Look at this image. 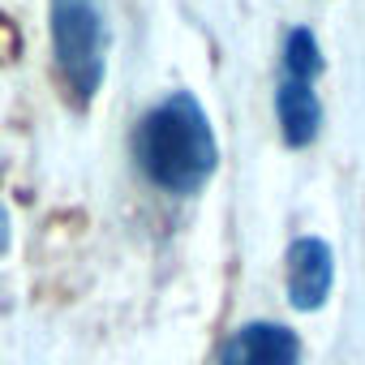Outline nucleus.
<instances>
[{
    "label": "nucleus",
    "mask_w": 365,
    "mask_h": 365,
    "mask_svg": "<svg viewBox=\"0 0 365 365\" xmlns=\"http://www.w3.org/2000/svg\"><path fill=\"white\" fill-rule=\"evenodd\" d=\"M133 159L155 190L172 198L198 194L220 168L215 129L202 103L190 91H172L163 103H155L133 133Z\"/></svg>",
    "instance_id": "obj_1"
},
{
    "label": "nucleus",
    "mask_w": 365,
    "mask_h": 365,
    "mask_svg": "<svg viewBox=\"0 0 365 365\" xmlns=\"http://www.w3.org/2000/svg\"><path fill=\"white\" fill-rule=\"evenodd\" d=\"M52 52L78 103H91L108 65L103 0H52Z\"/></svg>",
    "instance_id": "obj_2"
},
{
    "label": "nucleus",
    "mask_w": 365,
    "mask_h": 365,
    "mask_svg": "<svg viewBox=\"0 0 365 365\" xmlns=\"http://www.w3.org/2000/svg\"><path fill=\"white\" fill-rule=\"evenodd\" d=\"M335 288V250L322 237H297L284 254V292L301 314H318Z\"/></svg>",
    "instance_id": "obj_3"
},
{
    "label": "nucleus",
    "mask_w": 365,
    "mask_h": 365,
    "mask_svg": "<svg viewBox=\"0 0 365 365\" xmlns=\"http://www.w3.org/2000/svg\"><path fill=\"white\" fill-rule=\"evenodd\" d=\"M220 365H301V339L284 322H245L224 344Z\"/></svg>",
    "instance_id": "obj_4"
},
{
    "label": "nucleus",
    "mask_w": 365,
    "mask_h": 365,
    "mask_svg": "<svg viewBox=\"0 0 365 365\" xmlns=\"http://www.w3.org/2000/svg\"><path fill=\"white\" fill-rule=\"evenodd\" d=\"M275 116H279L284 146L305 150V146L318 138V129H322V103H318L314 82L284 78V82H279V91H275Z\"/></svg>",
    "instance_id": "obj_5"
},
{
    "label": "nucleus",
    "mask_w": 365,
    "mask_h": 365,
    "mask_svg": "<svg viewBox=\"0 0 365 365\" xmlns=\"http://www.w3.org/2000/svg\"><path fill=\"white\" fill-rule=\"evenodd\" d=\"M322 65H327V61H322V48H318L314 31H309V26H297V31L288 35V43H284V78L318 82Z\"/></svg>",
    "instance_id": "obj_6"
},
{
    "label": "nucleus",
    "mask_w": 365,
    "mask_h": 365,
    "mask_svg": "<svg viewBox=\"0 0 365 365\" xmlns=\"http://www.w3.org/2000/svg\"><path fill=\"white\" fill-rule=\"evenodd\" d=\"M14 224H9V211H5V202H0V258L9 254V241H14V232H9Z\"/></svg>",
    "instance_id": "obj_7"
}]
</instances>
